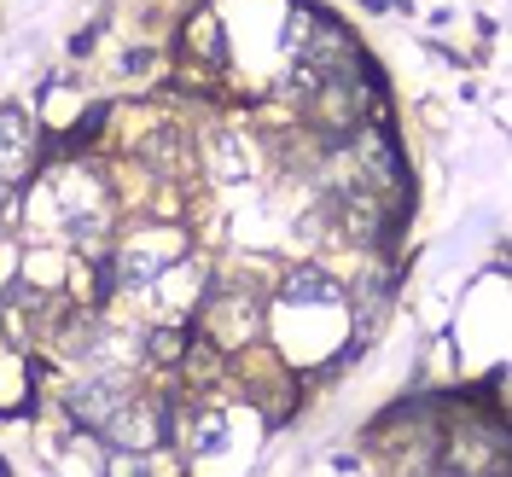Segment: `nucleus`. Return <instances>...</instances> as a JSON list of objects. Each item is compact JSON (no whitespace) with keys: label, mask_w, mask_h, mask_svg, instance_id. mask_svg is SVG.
Listing matches in <instances>:
<instances>
[{"label":"nucleus","mask_w":512,"mask_h":477,"mask_svg":"<svg viewBox=\"0 0 512 477\" xmlns=\"http://www.w3.org/2000/svg\"><path fill=\"white\" fill-rule=\"evenodd\" d=\"M280 303H297V309H332V303H344V291H338V280H332L326 268H291L286 280H280Z\"/></svg>","instance_id":"20e7f679"},{"label":"nucleus","mask_w":512,"mask_h":477,"mask_svg":"<svg viewBox=\"0 0 512 477\" xmlns=\"http://www.w3.org/2000/svg\"><path fill=\"white\" fill-rule=\"evenodd\" d=\"M216 181H227V187H233V181H245V175H251V146H245V140H233V134H216Z\"/></svg>","instance_id":"0eeeda50"},{"label":"nucleus","mask_w":512,"mask_h":477,"mask_svg":"<svg viewBox=\"0 0 512 477\" xmlns=\"http://www.w3.org/2000/svg\"><path fill=\"white\" fill-rule=\"evenodd\" d=\"M181 350H187V344H181V332H175V326H158V332H152V344H146L152 361H181Z\"/></svg>","instance_id":"9d476101"},{"label":"nucleus","mask_w":512,"mask_h":477,"mask_svg":"<svg viewBox=\"0 0 512 477\" xmlns=\"http://www.w3.org/2000/svg\"><path fill=\"white\" fill-rule=\"evenodd\" d=\"M198 280H204L198 268L175 262V274H169V280L158 286V303H163V309H192V297H198Z\"/></svg>","instance_id":"6e6552de"},{"label":"nucleus","mask_w":512,"mask_h":477,"mask_svg":"<svg viewBox=\"0 0 512 477\" xmlns=\"http://www.w3.org/2000/svg\"><path fill=\"white\" fill-rule=\"evenodd\" d=\"M256 326H262V315H256L251 297H216L210 303V338L216 344H245Z\"/></svg>","instance_id":"39448f33"},{"label":"nucleus","mask_w":512,"mask_h":477,"mask_svg":"<svg viewBox=\"0 0 512 477\" xmlns=\"http://www.w3.org/2000/svg\"><path fill=\"white\" fill-rule=\"evenodd\" d=\"M99 437L117 454H152L163 443V408L158 402H123L117 414L99 425Z\"/></svg>","instance_id":"f257e3e1"},{"label":"nucleus","mask_w":512,"mask_h":477,"mask_svg":"<svg viewBox=\"0 0 512 477\" xmlns=\"http://www.w3.org/2000/svg\"><path fill=\"white\" fill-rule=\"evenodd\" d=\"M30 169V117L24 111H0V175H24Z\"/></svg>","instance_id":"423d86ee"},{"label":"nucleus","mask_w":512,"mask_h":477,"mask_svg":"<svg viewBox=\"0 0 512 477\" xmlns=\"http://www.w3.org/2000/svg\"><path fill=\"white\" fill-rule=\"evenodd\" d=\"M128 402V384L117 379V373H99V379H88V384H76V396H70V408H76V419H88V425H105V419L117 414Z\"/></svg>","instance_id":"7ed1b4c3"},{"label":"nucleus","mask_w":512,"mask_h":477,"mask_svg":"<svg viewBox=\"0 0 512 477\" xmlns=\"http://www.w3.org/2000/svg\"><path fill=\"white\" fill-rule=\"evenodd\" d=\"M222 443H227V419L222 414H198L187 425V448L192 454H216Z\"/></svg>","instance_id":"1a4fd4ad"},{"label":"nucleus","mask_w":512,"mask_h":477,"mask_svg":"<svg viewBox=\"0 0 512 477\" xmlns=\"http://www.w3.org/2000/svg\"><path fill=\"white\" fill-rule=\"evenodd\" d=\"M175 262H181V245L175 239H134L117 256V274H123L128 286H140V280H158L163 268H175Z\"/></svg>","instance_id":"f03ea898"},{"label":"nucleus","mask_w":512,"mask_h":477,"mask_svg":"<svg viewBox=\"0 0 512 477\" xmlns=\"http://www.w3.org/2000/svg\"><path fill=\"white\" fill-rule=\"evenodd\" d=\"M0 210H6V187H0Z\"/></svg>","instance_id":"f8f14e48"},{"label":"nucleus","mask_w":512,"mask_h":477,"mask_svg":"<svg viewBox=\"0 0 512 477\" xmlns=\"http://www.w3.org/2000/svg\"><path fill=\"white\" fill-rule=\"evenodd\" d=\"M105 477H152V472H146V454H111Z\"/></svg>","instance_id":"9b49d317"}]
</instances>
